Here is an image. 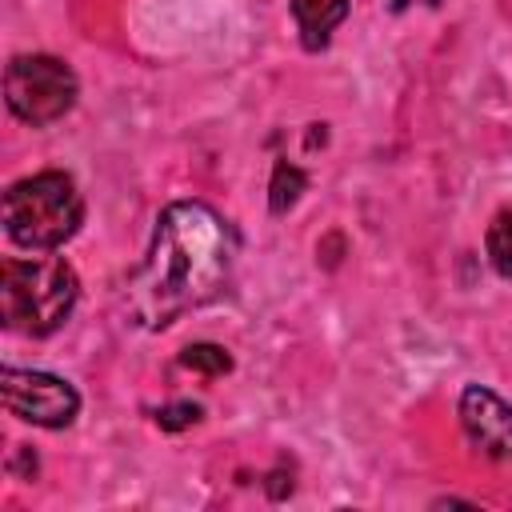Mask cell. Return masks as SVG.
I'll list each match as a JSON object with an SVG mask.
<instances>
[{"instance_id": "cell-1", "label": "cell", "mask_w": 512, "mask_h": 512, "mask_svg": "<svg viewBox=\"0 0 512 512\" xmlns=\"http://www.w3.org/2000/svg\"><path fill=\"white\" fill-rule=\"evenodd\" d=\"M236 228L204 200H176L160 212L152 248L128 280V312L144 328H168L228 292L236 268Z\"/></svg>"}, {"instance_id": "cell-2", "label": "cell", "mask_w": 512, "mask_h": 512, "mask_svg": "<svg viewBox=\"0 0 512 512\" xmlns=\"http://www.w3.org/2000/svg\"><path fill=\"white\" fill-rule=\"evenodd\" d=\"M76 296H80L76 272L60 256L8 260L0 272V312L4 324L20 336L56 332L76 308Z\"/></svg>"}, {"instance_id": "cell-3", "label": "cell", "mask_w": 512, "mask_h": 512, "mask_svg": "<svg viewBox=\"0 0 512 512\" xmlns=\"http://www.w3.org/2000/svg\"><path fill=\"white\" fill-rule=\"evenodd\" d=\"M84 200L68 172H36L4 192V232L32 252H48L76 236Z\"/></svg>"}, {"instance_id": "cell-4", "label": "cell", "mask_w": 512, "mask_h": 512, "mask_svg": "<svg viewBox=\"0 0 512 512\" xmlns=\"http://www.w3.org/2000/svg\"><path fill=\"white\" fill-rule=\"evenodd\" d=\"M4 96L12 116H20L32 128H44L76 104V76L56 56H16L4 72Z\"/></svg>"}, {"instance_id": "cell-5", "label": "cell", "mask_w": 512, "mask_h": 512, "mask_svg": "<svg viewBox=\"0 0 512 512\" xmlns=\"http://www.w3.org/2000/svg\"><path fill=\"white\" fill-rule=\"evenodd\" d=\"M0 392L4 408L16 420L40 424V428H68L80 412V396L68 380L52 372H32V368H4L0 372Z\"/></svg>"}, {"instance_id": "cell-6", "label": "cell", "mask_w": 512, "mask_h": 512, "mask_svg": "<svg viewBox=\"0 0 512 512\" xmlns=\"http://www.w3.org/2000/svg\"><path fill=\"white\" fill-rule=\"evenodd\" d=\"M460 424L472 448L492 460H512V404H504L492 388L468 384L460 396Z\"/></svg>"}, {"instance_id": "cell-7", "label": "cell", "mask_w": 512, "mask_h": 512, "mask_svg": "<svg viewBox=\"0 0 512 512\" xmlns=\"http://www.w3.org/2000/svg\"><path fill=\"white\" fill-rule=\"evenodd\" d=\"M292 16H296L304 48L316 52L328 44L332 28L348 16V0H292Z\"/></svg>"}, {"instance_id": "cell-8", "label": "cell", "mask_w": 512, "mask_h": 512, "mask_svg": "<svg viewBox=\"0 0 512 512\" xmlns=\"http://www.w3.org/2000/svg\"><path fill=\"white\" fill-rule=\"evenodd\" d=\"M304 172L296 168V164H288V160H276V168H272V184H268V208L276 212V216H284L296 200H300V192H304Z\"/></svg>"}, {"instance_id": "cell-9", "label": "cell", "mask_w": 512, "mask_h": 512, "mask_svg": "<svg viewBox=\"0 0 512 512\" xmlns=\"http://www.w3.org/2000/svg\"><path fill=\"white\" fill-rule=\"evenodd\" d=\"M484 248H488V260H492V268H496L504 280H512V208L496 212V220L488 224Z\"/></svg>"}, {"instance_id": "cell-10", "label": "cell", "mask_w": 512, "mask_h": 512, "mask_svg": "<svg viewBox=\"0 0 512 512\" xmlns=\"http://www.w3.org/2000/svg\"><path fill=\"white\" fill-rule=\"evenodd\" d=\"M180 364L192 368V372H200V376H224V372H232V356L220 344H188L180 352Z\"/></svg>"}, {"instance_id": "cell-11", "label": "cell", "mask_w": 512, "mask_h": 512, "mask_svg": "<svg viewBox=\"0 0 512 512\" xmlns=\"http://www.w3.org/2000/svg\"><path fill=\"white\" fill-rule=\"evenodd\" d=\"M196 420H200V404H192V400H180V404H168V408L156 412V424L168 428V432H180V428H188Z\"/></svg>"}, {"instance_id": "cell-12", "label": "cell", "mask_w": 512, "mask_h": 512, "mask_svg": "<svg viewBox=\"0 0 512 512\" xmlns=\"http://www.w3.org/2000/svg\"><path fill=\"white\" fill-rule=\"evenodd\" d=\"M404 4H408V0H392V8H396V12H400V8H404Z\"/></svg>"}, {"instance_id": "cell-13", "label": "cell", "mask_w": 512, "mask_h": 512, "mask_svg": "<svg viewBox=\"0 0 512 512\" xmlns=\"http://www.w3.org/2000/svg\"><path fill=\"white\" fill-rule=\"evenodd\" d=\"M428 4H436V0H428Z\"/></svg>"}]
</instances>
